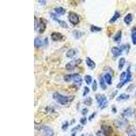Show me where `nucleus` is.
<instances>
[{
	"label": "nucleus",
	"mask_w": 136,
	"mask_h": 136,
	"mask_svg": "<svg viewBox=\"0 0 136 136\" xmlns=\"http://www.w3.org/2000/svg\"><path fill=\"white\" fill-rule=\"evenodd\" d=\"M53 99L57 103L62 105V106H65V105L67 104V103H69L70 101L69 97L62 95V94L58 93V92H55L53 94Z\"/></svg>",
	"instance_id": "f257e3e1"
},
{
	"label": "nucleus",
	"mask_w": 136,
	"mask_h": 136,
	"mask_svg": "<svg viewBox=\"0 0 136 136\" xmlns=\"http://www.w3.org/2000/svg\"><path fill=\"white\" fill-rule=\"evenodd\" d=\"M95 99H96L97 103H98L99 108L101 110L106 108L108 106V99H107L106 96L105 95L97 94V95H95Z\"/></svg>",
	"instance_id": "f03ea898"
},
{
	"label": "nucleus",
	"mask_w": 136,
	"mask_h": 136,
	"mask_svg": "<svg viewBox=\"0 0 136 136\" xmlns=\"http://www.w3.org/2000/svg\"><path fill=\"white\" fill-rule=\"evenodd\" d=\"M82 63V59H74V60H72V61H69V63H67L66 65H65V69L68 70V71H71V70H73L76 67H78L80 63Z\"/></svg>",
	"instance_id": "7ed1b4c3"
},
{
	"label": "nucleus",
	"mask_w": 136,
	"mask_h": 136,
	"mask_svg": "<svg viewBox=\"0 0 136 136\" xmlns=\"http://www.w3.org/2000/svg\"><path fill=\"white\" fill-rule=\"evenodd\" d=\"M68 20H69V23L74 25H76L80 23V17H79L78 14L74 12H69Z\"/></svg>",
	"instance_id": "20e7f679"
},
{
	"label": "nucleus",
	"mask_w": 136,
	"mask_h": 136,
	"mask_svg": "<svg viewBox=\"0 0 136 136\" xmlns=\"http://www.w3.org/2000/svg\"><path fill=\"white\" fill-rule=\"evenodd\" d=\"M101 131L105 136H111L113 134V128L108 124H103L101 127Z\"/></svg>",
	"instance_id": "39448f33"
},
{
	"label": "nucleus",
	"mask_w": 136,
	"mask_h": 136,
	"mask_svg": "<svg viewBox=\"0 0 136 136\" xmlns=\"http://www.w3.org/2000/svg\"><path fill=\"white\" fill-rule=\"evenodd\" d=\"M39 130L42 131L44 136H54L55 135L53 129L47 125H40Z\"/></svg>",
	"instance_id": "423d86ee"
},
{
	"label": "nucleus",
	"mask_w": 136,
	"mask_h": 136,
	"mask_svg": "<svg viewBox=\"0 0 136 136\" xmlns=\"http://www.w3.org/2000/svg\"><path fill=\"white\" fill-rule=\"evenodd\" d=\"M127 124H128V121L125 118H117L114 121V126L118 129H121L124 127H126Z\"/></svg>",
	"instance_id": "0eeeda50"
},
{
	"label": "nucleus",
	"mask_w": 136,
	"mask_h": 136,
	"mask_svg": "<svg viewBox=\"0 0 136 136\" xmlns=\"http://www.w3.org/2000/svg\"><path fill=\"white\" fill-rule=\"evenodd\" d=\"M126 71L127 73V78L126 79H125V80H124V82H122L118 83L117 86V89H120V88H122L125 84L128 83L129 82H130V81L131 80V78H132V74H131V72L130 71V66H129Z\"/></svg>",
	"instance_id": "6e6552de"
},
{
	"label": "nucleus",
	"mask_w": 136,
	"mask_h": 136,
	"mask_svg": "<svg viewBox=\"0 0 136 136\" xmlns=\"http://www.w3.org/2000/svg\"><path fill=\"white\" fill-rule=\"evenodd\" d=\"M38 29L39 34H43L44 32H45L46 29V21L44 18H40L38 20V25L36 30Z\"/></svg>",
	"instance_id": "1a4fd4ad"
},
{
	"label": "nucleus",
	"mask_w": 136,
	"mask_h": 136,
	"mask_svg": "<svg viewBox=\"0 0 136 136\" xmlns=\"http://www.w3.org/2000/svg\"><path fill=\"white\" fill-rule=\"evenodd\" d=\"M50 16L53 18V19L54 20H56V21L57 22L59 25L61 26L62 28H64V29H67L68 28V25L65 21L64 20H59V18L57 17V14H54V13H50Z\"/></svg>",
	"instance_id": "9d476101"
},
{
	"label": "nucleus",
	"mask_w": 136,
	"mask_h": 136,
	"mask_svg": "<svg viewBox=\"0 0 136 136\" xmlns=\"http://www.w3.org/2000/svg\"><path fill=\"white\" fill-rule=\"evenodd\" d=\"M51 39L54 41H62L63 39V34L59 32H53L50 35Z\"/></svg>",
	"instance_id": "9b49d317"
},
{
	"label": "nucleus",
	"mask_w": 136,
	"mask_h": 136,
	"mask_svg": "<svg viewBox=\"0 0 136 136\" xmlns=\"http://www.w3.org/2000/svg\"><path fill=\"white\" fill-rule=\"evenodd\" d=\"M111 52H112V54L114 57L117 58L118 57H120V55H122V50L120 48L117 47V46H114V47L112 48L111 49Z\"/></svg>",
	"instance_id": "f8f14e48"
},
{
	"label": "nucleus",
	"mask_w": 136,
	"mask_h": 136,
	"mask_svg": "<svg viewBox=\"0 0 136 136\" xmlns=\"http://www.w3.org/2000/svg\"><path fill=\"white\" fill-rule=\"evenodd\" d=\"M85 63H86V65H87V67H89V69H94L95 68V67H96V64H95V61H93V60L90 57H86Z\"/></svg>",
	"instance_id": "ddd939ff"
},
{
	"label": "nucleus",
	"mask_w": 136,
	"mask_h": 136,
	"mask_svg": "<svg viewBox=\"0 0 136 136\" xmlns=\"http://www.w3.org/2000/svg\"><path fill=\"white\" fill-rule=\"evenodd\" d=\"M77 50L75 49V48H70L67 51L66 54H65V56H66V57L71 59V58L74 57L77 55Z\"/></svg>",
	"instance_id": "4468645a"
},
{
	"label": "nucleus",
	"mask_w": 136,
	"mask_h": 136,
	"mask_svg": "<svg viewBox=\"0 0 136 136\" xmlns=\"http://www.w3.org/2000/svg\"><path fill=\"white\" fill-rule=\"evenodd\" d=\"M73 82L75 84H77V85H80L82 83L83 79L82 78L79 74H73Z\"/></svg>",
	"instance_id": "2eb2a0df"
},
{
	"label": "nucleus",
	"mask_w": 136,
	"mask_h": 136,
	"mask_svg": "<svg viewBox=\"0 0 136 136\" xmlns=\"http://www.w3.org/2000/svg\"><path fill=\"white\" fill-rule=\"evenodd\" d=\"M72 35H73L74 38H75L76 39H79L85 35V33L81 32V31H79L78 29H75L72 32Z\"/></svg>",
	"instance_id": "dca6fc26"
},
{
	"label": "nucleus",
	"mask_w": 136,
	"mask_h": 136,
	"mask_svg": "<svg viewBox=\"0 0 136 136\" xmlns=\"http://www.w3.org/2000/svg\"><path fill=\"white\" fill-rule=\"evenodd\" d=\"M121 39H122V31L121 30H119L118 32L116 33L114 37H113V40L115 42H117V43H119L120 41H121Z\"/></svg>",
	"instance_id": "f3484780"
},
{
	"label": "nucleus",
	"mask_w": 136,
	"mask_h": 136,
	"mask_svg": "<svg viewBox=\"0 0 136 136\" xmlns=\"http://www.w3.org/2000/svg\"><path fill=\"white\" fill-rule=\"evenodd\" d=\"M132 114H133L132 109L131 108H127L125 109V110L123 111L122 116L123 118H128V117H131Z\"/></svg>",
	"instance_id": "a211bd4d"
},
{
	"label": "nucleus",
	"mask_w": 136,
	"mask_h": 136,
	"mask_svg": "<svg viewBox=\"0 0 136 136\" xmlns=\"http://www.w3.org/2000/svg\"><path fill=\"white\" fill-rule=\"evenodd\" d=\"M54 12L58 15H64L66 12V10L63 7H57L54 8Z\"/></svg>",
	"instance_id": "6ab92c4d"
},
{
	"label": "nucleus",
	"mask_w": 136,
	"mask_h": 136,
	"mask_svg": "<svg viewBox=\"0 0 136 136\" xmlns=\"http://www.w3.org/2000/svg\"><path fill=\"white\" fill-rule=\"evenodd\" d=\"M129 97H130V96H129V95H128V94H126V93H121V94H120V95L117 97V101H120L128 100Z\"/></svg>",
	"instance_id": "aec40b11"
},
{
	"label": "nucleus",
	"mask_w": 136,
	"mask_h": 136,
	"mask_svg": "<svg viewBox=\"0 0 136 136\" xmlns=\"http://www.w3.org/2000/svg\"><path fill=\"white\" fill-rule=\"evenodd\" d=\"M133 20V15L132 14H131V13H129L126 15V16H124V23L129 25H130L131 23L132 22Z\"/></svg>",
	"instance_id": "412c9836"
},
{
	"label": "nucleus",
	"mask_w": 136,
	"mask_h": 136,
	"mask_svg": "<svg viewBox=\"0 0 136 136\" xmlns=\"http://www.w3.org/2000/svg\"><path fill=\"white\" fill-rule=\"evenodd\" d=\"M106 82L105 80L104 77H103V76H101V77L99 78V85H100L101 89L103 90V91L106 90L107 89V85L106 84Z\"/></svg>",
	"instance_id": "4be33fe9"
},
{
	"label": "nucleus",
	"mask_w": 136,
	"mask_h": 136,
	"mask_svg": "<svg viewBox=\"0 0 136 136\" xmlns=\"http://www.w3.org/2000/svg\"><path fill=\"white\" fill-rule=\"evenodd\" d=\"M120 17V13L118 11H116L114 12V14L113 15V16L110 20V23H114L115 22L117 21V20Z\"/></svg>",
	"instance_id": "5701e85b"
},
{
	"label": "nucleus",
	"mask_w": 136,
	"mask_h": 136,
	"mask_svg": "<svg viewBox=\"0 0 136 136\" xmlns=\"http://www.w3.org/2000/svg\"><path fill=\"white\" fill-rule=\"evenodd\" d=\"M103 77H104L105 80H106V83L108 85H111L112 84V76H111L110 74V73L105 74V75Z\"/></svg>",
	"instance_id": "b1692460"
},
{
	"label": "nucleus",
	"mask_w": 136,
	"mask_h": 136,
	"mask_svg": "<svg viewBox=\"0 0 136 136\" xmlns=\"http://www.w3.org/2000/svg\"><path fill=\"white\" fill-rule=\"evenodd\" d=\"M44 45V41L39 38H36L34 39V46L36 48H39Z\"/></svg>",
	"instance_id": "393cba45"
},
{
	"label": "nucleus",
	"mask_w": 136,
	"mask_h": 136,
	"mask_svg": "<svg viewBox=\"0 0 136 136\" xmlns=\"http://www.w3.org/2000/svg\"><path fill=\"white\" fill-rule=\"evenodd\" d=\"M90 31L93 33H96V32H100L102 31V28L98 26L94 25H91L90 27Z\"/></svg>",
	"instance_id": "a878e982"
},
{
	"label": "nucleus",
	"mask_w": 136,
	"mask_h": 136,
	"mask_svg": "<svg viewBox=\"0 0 136 136\" xmlns=\"http://www.w3.org/2000/svg\"><path fill=\"white\" fill-rule=\"evenodd\" d=\"M131 40L133 45H136V27H133L131 31Z\"/></svg>",
	"instance_id": "bb28decb"
},
{
	"label": "nucleus",
	"mask_w": 136,
	"mask_h": 136,
	"mask_svg": "<svg viewBox=\"0 0 136 136\" xmlns=\"http://www.w3.org/2000/svg\"><path fill=\"white\" fill-rule=\"evenodd\" d=\"M125 63H126V60L123 57H121L119 61H118V69L120 70H122V68L124 67V65H125Z\"/></svg>",
	"instance_id": "cd10ccee"
},
{
	"label": "nucleus",
	"mask_w": 136,
	"mask_h": 136,
	"mask_svg": "<svg viewBox=\"0 0 136 136\" xmlns=\"http://www.w3.org/2000/svg\"><path fill=\"white\" fill-rule=\"evenodd\" d=\"M127 135L128 136H136V129L133 127H130L127 130Z\"/></svg>",
	"instance_id": "c85d7f7f"
},
{
	"label": "nucleus",
	"mask_w": 136,
	"mask_h": 136,
	"mask_svg": "<svg viewBox=\"0 0 136 136\" xmlns=\"http://www.w3.org/2000/svg\"><path fill=\"white\" fill-rule=\"evenodd\" d=\"M84 80H85V82L87 85H92V82H93V78L92 76L90 75H86L85 76V78H84Z\"/></svg>",
	"instance_id": "c756f323"
},
{
	"label": "nucleus",
	"mask_w": 136,
	"mask_h": 136,
	"mask_svg": "<svg viewBox=\"0 0 136 136\" xmlns=\"http://www.w3.org/2000/svg\"><path fill=\"white\" fill-rule=\"evenodd\" d=\"M73 74H67V75L64 76L63 79L65 82H71V81H73Z\"/></svg>",
	"instance_id": "7c9ffc66"
},
{
	"label": "nucleus",
	"mask_w": 136,
	"mask_h": 136,
	"mask_svg": "<svg viewBox=\"0 0 136 136\" xmlns=\"http://www.w3.org/2000/svg\"><path fill=\"white\" fill-rule=\"evenodd\" d=\"M92 103H93V99L91 97H87L84 101V104L87 106H91Z\"/></svg>",
	"instance_id": "2f4dec72"
},
{
	"label": "nucleus",
	"mask_w": 136,
	"mask_h": 136,
	"mask_svg": "<svg viewBox=\"0 0 136 136\" xmlns=\"http://www.w3.org/2000/svg\"><path fill=\"white\" fill-rule=\"evenodd\" d=\"M127 71H122V73L120 74L119 79H120V80L121 81V82H124V81L125 80V79H126L127 78Z\"/></svg>",
	"instance_id": "473e14b6"
},
{
	"label": "nucleus",
	"mask_w": 136,
	"mask_h": 136,
	"mask_svg": "<svg viewBox=\"0 0 136 136\" xmlns=\"http://www.w3.org/2000/svg\"><path fill=\"white\" fill-rule=\"evenodd\" d=\"M91 88L93 89V91L94 92L95 91H97V82L96 80H93V83H92V85H91Z\"/></svg>",
	"instance_id": "72a5a7b5"
},
{
	"label": "nucleus",
	"mask_w": 136,
	"mask_h": 136,
	"mask_svg": "<svg viewBox=\"0 0 136 136\" xmlns=\"http://www.w3.org/2000/svg\"><path fill=\"white\" fill-rule=\"evenodd\" d=\"M120 48L122 50V51L125 50V51H127V53H128L129 50V48H130V46L128 44H122L120 46Z\"/></svg>",
	"instance_id": "f704fd0d"
},
{
	"label": "nucleus",
	"mask_w": 136,
	"mask_h": 136,
	"mask_svg": "<svg viewBox=\"0 0 136 136\" xmlns=\"http://www.w3.org/2000/svg\"><path fill=\"white\" fill-rule=\"evenodd\" d=\"M69 122H68V121H65V122H64L63 123V124H62V126H61V129H62V130L63 131H67V129H68V127H69Z\"/></svg>",
	"instance_id": "c9c22d12"
},
{
	"label": "nucleus",
	"mask_w": 136,
	"mask_h": 136,
	"mask_svg": "<svg viewBox=\"0 0 136 136\" xmlns=\"http://www.w3.org/2000/svg\"><path fill=\"white\" fill-rule=\"evenodd\" d=\"M89 92H90V89H89V87H87V86L84 87V91H83V94H82L83 96H84V97L87 96V95L89 93Z\"/></svg>",
	"instance_id": "e433bc0d"
},
{
	"label": "nucleus",
	"mask_w": 136,
	"mask_h": 136,
	"mask_svg": "<svg viewBox=\"0 0 136 136\" xmlns=\"http://www.w3.org/2000/svg\"><path fill=\"white\" fill-rule=\"evenodd\" d=\"M80 122L82 125H85L87 122V118L85 117H83L80 119Z\"/></svg>",
	"instance_id": "4c0bfd02"
},
{
	"label": "nucleus",
	"mask_w": 136,
	"mask_h": 136,
	"mask_svg": "<svg viewBox=\"0 0 136 136\" xmlns=\"http://www.w3.org/2000/svg\"><path fill=\"white\" fill-rule=\"evenodd\" d=\"M81 129H82V127H81V125L79 124V125H77V126L75 127H74V128L71 129V131H72V132H76L77 131L81 130Z\"/></svg>",
	"instance_id": "58836bf2"
},
{
	"label": "nucleus",
	"mask_w": 136,
	"mask_h": 136,
	"mask_svg": "<svg viewBox=\"0 0 136 136\" xmlns=\"http://www.w3.org/2000/svg\"><path fill=\"white\" fill-rule=\"evenodd\" d=\"M88 112H89V110H88V108H83L82 110H81V114H82V115H83L84 117H85V116L88 114Z\"/></svg>",
	"instance_id": "ea45409f"
},
{
	"label": "nucleus",
	"mask_w": 136,
	"mask_h": 136,
	"mask_svg": "<svg viewBox=\"0 0 136 136\" xmlns=\"http://www.w3.org/2000/svg\"><path fill=\"white\" fill-rule=\"evenodd\" d=\"M117 93H118V90L113 91L112 93L110 94V99H112L114 98L115 96L117 95Z\"/></svg>",
	"instance_id": "a19ab883"
},
{
	"label": "nucleus",
	"mask_w": 136,
	"mask_h": 136,
	"mask_svg": "<svg viewBox=\"0 0 136 136\" xmlns=\"http://www.w3.org/2000/svg\"><path fill=\"white\" fill-rule=\"evenodd\" d=\"M95 115H96V112H93V114H92L90 115V116H89V121H91V120H93V118H95Z\"/></svg>",
	"instance_id": "79ce46f5"
},
{
	"label": "nucleus",
	"mask_w": 136,
	"mask_h": 136,
	"mask_svg": "<svg viewBox=\"0 0 136 136\" xmlns=\"http://www.w3.org/2000/svg\"><path fill=\"white\" fill-rule=\"evenodd\" d=\"M38 3H39V4L42 5V6H45L46 4V1H45V0H39V1H38Z\"/></svg>",
	"instance_id": "37998d69"
},
{
	"label": "nucleus",
	"mask_w": 136,
	"mask_h": 136,
	"mask_svg": "<svg viewBox=\"0 0 136 136\" xmlns=\"http://www.w3.org/2000/svg\"><path fill=\"white\" fill-rule=\"evenodd\" d=\"M38 25V19L36 18V16H35V29L36 30V29H37Z\"/></svg>",
	"instance_id": "c03bdc74"
},
{
	"label": "nucleus",
	"mask_w": 136,
	"mask_h": 136,
	"mask_svg": "<svg viewBox=\"0 0 136 136\" xmlns=\"http://www.w3.org/2000/svg\"><path fill=\"white\" fill-rule=\"evenodd\" d=\"M112 113H114V114H116V113L117 112V109L114 106H113L112 107Z\"/></svg>",
	"instance_id": "a18cd8bd"
},
{
	"label": "nucleus",
	"mask_w": 136,
	"mask_h": 136,
	"mask_svg": "<svg viewBox=\"0 0 136 136\" xmlns=\"http://www.w3.org/2000/svg\"><path fill=\"white\" fill-rule=\"evenodd\" d=\"M76 133V132H74L73 133H72V135H71V136H75Z\"/></svg>",
	"instance_id": "49530a36"
},
{
	"label": "nucleus",
	"mask_w": 136,
	"mask_h": 136,
	"mask_svg": "<svg viewBox=\"0 0 136 136\" xmlns=\"http://www.w3.org/2000/svg\"><path fill=\"white\" fill-rule=\"evenodd\" d=\"M80 136H85V135H84V134H82Z\"/></svg>",
	"instance_id": "de8ad7c7"
},
{
	"label": "nucleus",
	"mask_w": 136,
	"mask_h": 136,
	"mask_svg": "<svg viewBox=\"0 0 136 136\" xmlns=\"http://www.w3.org/2000/svg\"><path fill=\"white\" fill-rule=\"evenodd\" d=\"M89 136H93V135H89Z\"/></svg>",
	"instance_id": "09e8293b"
},
{
	"label": "nucleus",
	"mask_w": 136,
	"mask_h": 136,
	"mask_svg": "<svg viewBox=\"0 0 136 136\" xmlns=\"http://www.w3.org/2000/svg\"><path fill=\"white\" fill-rule=\"evenodd\" d=\"M135 95H136V91H135Z\"/></svg>",
	"instance_id": "8fccbe9b"
}]
</instances>
